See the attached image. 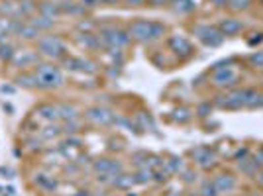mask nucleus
I'll use <instances>...</instances> for the list:
<instances>
[{"mask_svg":"<svg viewBox=\"0 0 263 196\" xmlns=\"http://www.w3.org/2000/svg\"><path fill=\"white\" fill-rule=\"evenodd\" d=\"M165 24L161 22H153V20H133L128 28L132 39L139 41V43H147V41H155L159 37L165 35Z\"/></svg>","mask_w":263,"mask_h":196,"instance_id":"f257e3e1","label":"nucleus"},{"mask_svg":"<svg viewBox=\"0 0 263 196\" xmlns=\"http://www.w3.org/2000/svg\"><path fill=\"white\" fill-rule=\"evenodd\" d=\"M33 75L37 81V88H41V90H53V88H59L65 84L61 69L53 63H37L33 67Z\"/></svg>","mask_w":263,"mask_h":196,"instance_id":"f03ea898","label":"nucleus"},{"mask_svg":"<svg viewBox=\"0 0 263 196\" xmlns=\"http://www.w3.org/2000/svg\"><path fill=\"white\" fill-rule=\"evenodd\" d=\"M35 51L39 55H43L45 59H63L67 55V45L65 41L55 35V33H47V35H39L35 41Z\"/></svg>","mask_w":263,"mask_h":196,"instance_id":"7ed1b4c3","label":"nucleus"},{"mask_svg":"<svg viewBox=\"0 0 263 196\" xmlns=\"http://www.w3.org/2000/svg\"><path fill=\"white\" fill-rule=\"evenodd\" d=\"M99 39H100V43L104 45V47H126L128 43H130V33L126 31V29H122V28H114V26H106V28H102L100 29V33H99Z\"/></svg>","mask_w":263,"mask_h":196,"instance_id":"20e7f679","label":"nucleus"},{"mask_svg":"<svg viewBox=\"0 0 263 196\" xmlns=\"http://www.w3.org/2000/svg\"><path fill=\"white\" fill-rule=\"evenodd\" d=\"M195 33L202 39L204 45H210V47H216L224 41V33L216 28H208V26H197L195 28Z\"/></svg>","mask_w":263,"mask_h":196,"instance_id":"39448f33","label":"nucleus"},{"mask_svg":"<svg viewBox=\"0 0 263 196\" xmlns=\"http://www.w3.org/2000/svg\"><path fill=\"white\" fill-rule=\"evenodd\" d=\"M39 63V53L33 51V49H22V51H16L14 59H12V65L26 71L30 67H35Z\"/></svg>","mask_w":263,"mask_h":196,"instance_id":"423d86ee","label":"nucleus"},{"mask_svg":"<svg viewBox=\"0 0 263 196\" xmlns=\"http://www.w3.org/2000/svg\"><path fill=\"white\" fill-rule=\"evenodd\" d=\"M85 116H87L89 122L99 124V126H106V124L114 122V114L108 108H104V106H93V108H89L85 112Z\"/></svg>","mask_w":263,"mask_h":196,"instance_id":"0eeeda50","label":"nucleus"},{"mask_svg":"<svg viewBox=\"0 0 263 196\" xmlns=\"http://www.w3.org/2000/svg\"><path fill=\"white\" fill-rule=\"evenodd\" d=\"M65 59V69L71 73H95L97 65L89 59L83 57H63Z\"/></svg>","mask_w":263,"mask_h":196,"instance_id":"6e6552de","label":"nucleus"},{"mask_svg":"<svg viewBox=\"0 0 263 196\" xmlns=\"http://www.w3.org/2000/svg\"><path fill=\"white\" fill-rule=\"evenodd\" d=\"M169 47H171V51H175L179 57H183V59H189L191 55H193V47H191V43H189V39H185L183 35H173V37H169Z\"/></svg>","mask_w":263,"mask_h":196,"instance_id":"1a4fd4ad","label":"nucleus"},{"mask_svg":"<svg viewBox=\"0 0 263 196\" xmlns=\"http://www.w3.org/2000/svg\"><path fill=\"white\" fill-rule=\"evenodd\" d=\"M238 81V71L232 67H220L214 73V84L216 86H230Z\"/></svg>","mask_w":263,"mask_h":196,"instance_id":"9d476101","label":"nucleus"},{"mask_svg":"<svg viewBox=\"0 0 263 196\" xmlns=\"http://www.w3.org/2000/svg\"><path fill=\"white\" fill-rule=\"evenodd\" d=\"M95 171L97 173H102V175H108V177H116V175L122 173V165L118 161L99 159V161H95Z\"/></svg>","mask_w":263,"mask_h":196,"instance_id":"9b49d317","label":"nucleus"},{"mask_svg":"<svg viewBox=\"0 0 263 196\" xmlns=\"http://www.w3.org/2000/svg\"><path fill=\"white\" fill-rule=\"evenodd\" d=\"M37 10L41 16L49 18V20H57L61 16V8H59V2H53V0H43L37 4Z\"/></svg>","mask_w":263,"mask_h":196,"instance_id":"f8f14e48","label":"nucleus"},{"mask_svg":"<svg viewBox=\"0 0 263 196\" xmlns=\"http://www.w3.org/2000/svg\"><path fill=\"white\" fill-rule=\"evenodd\" d=\"M35 114L47 122H55L59 120V114H57V104H49V102H41L35 106Z\"/></svg>","mask_w":263,"mask_h":196,"instance_id":"ddd939ff","label":"nucleus"},{"mask_svg":"<svg viewBox=\"0 0 263 196\" xmlns=\"http://www.w3.org/2000/svg\"><path fill=\"white\" fill-rule=\"evenodd\" d=\"M59 8H61V14H69V16H79L87 12V8L75 0H59Z\"/></svg>","mask_w":263,"mask_h":196,"instance_id":"4468645a","label":"nucleus"},{"mask_svg":"<svg viewBox=\"0 0 263 196\" xmlns=\"http://www.w3.org/2000/svg\"><path fill=\"white\" fill-rule=\"evenodd\" d=\"M57 114L61 120H77L79 118V108L75 104H69V102H61L57 104Z\"/></svg>","mask_w":263,"mask_h":196,"instance_id":"2eb2a0df","label":"nucleus"},{"mask_svg":"<svg viewBox=\"0 0 263 196\" xmlns=\"http://www.w3.org/2000/svg\"><path fill=\"white\" fill-rule=\"evenodd\" d=\"M77 43H79L81 47H85V49H97V47H100V45H102V43H100V39H99V35L89 33V31L79 33V35H77Z\"/></svg>","mask_w":263,"mask_h":196,"instance_id":"dca6fc26","label":"nucleus"},{"mask_svg":"<svg viewBox=\"0 0 263 196\" xmlns=\"http://www.w3.org/2000/svg\"><path fill=\"white\" fill-rule=\"evenodd\" d=\"M212 185H214V189L218 193H230L236 187V179L230 177V175H220V177H216V181Z\"/></svg>","mask_w":263,"mask_h":196,"instance_id":"f3484780","label":"nucleus"},{"mask_svg":"<svg viewBox=\"0 0 263 196\" xmlns=\"http://www.w3.org/2000/svg\"><path fill=\"white\" fill-rule=\"evenodd\" d=\"M242 28H244L242 22H240V20H234V18H228V20H222V22H220V31H222L224 35H234V33H238Z\"/></svg>","mask_w":263,"mask_h":196,"instance_id":"a211bd4d","label":"nucleus"},{"mask_svg":"<svg viewBox=\"0 0 263 196\" xmlns=\"http://www.w3.org/2000/svg\"><path fill=\"white\" fill-rule=\"evenodd\" d=\"M30 24H33L39 31H49V29L55 26V20H49V18L37 14V16H32V18H30Z\"/></svg>","mask_w":263,"mask_h":196,"instance_id":"6ab92c4d","label":"nucleus"},{"mask_svg":"<svg viewBox=\"0 0 263 196\" xmlns=\"http://www.w3.org/2000/svg\"><path fill=\"white\" fill-rule=\"evenodd\" d=\"M220 106H226V108H240V106H244V90L230 92Z\"/></svg>","mask_w":263,"mask_h":196,"instance_id":"aec40b11","label":"nucleus"},{"mask_svg":"<svg viewBox=\"0 0 263 196\" xmlns=\"http://www.w3.org/2000/svg\"><path fill=\"white\" fill-rule=\"evenodd\" d=\"M16 83L22 86V88H37V81H35V75L33 71L32 73H22L16 77Z\"/></svg>","mask_w":263,"mask_h":196,"instance_id":"412c9836","label":"nucleus"},{"mask_svg":"<svg viewBox=\"0 0 263 196\" xmlns=\"http://www.w3.org/2000/svg\"><path fill=\"white\" fill-rule=\"evenodd\" d=\"M197 8L195 0H173V10L177 14H189Z\"/></svg>","mask_w":263,"mask_h":196,"instance_id":"4be33fe9","label":"nucleus"},{"mask_svg":"<svg viewBox=\"0 0 263 196\" xmlns=\"http://www.w3.org/2000/svg\"><path fill=\"white\" fill-rule=\"evenodd\" d=\"M33 183H35L39 189H43V191H55V189H57V183H55L51 177H47V175H35Z\"/></svg>","mask_w":263,"mask_h":196,"instance_id":"5701e85b","label":"nucleus"},{"mask_svg":"<svg viewBox=\"0 0 263 196\" xmlns=\"http://www.w3.org/2000/svg\"><path fill=\"white\" fill-rule=\"evenodd\" d=\"M14 55H16V47H14L10 41H6V43L2 41V43H0V61H4V63H6V61H12Z\"/></svg>","mask_w":263,"mask_h":196,"instance_id":"b1692460","label":"nucleus"},{"mask_svg":"<svg viewBox=\"0 0 263 196\" xmlns=\"http://www.w3.org/2000/svg\"><path fill=\"white\" fill-rule=\"evenodd\" d=\"M59 134H63V130H61L59 126H47V128L41 130L39 140H41V141H49V140H55Z\"/></svg>","mask_w":263,"mask_h":196,"instance_id":"393cba45","label":"nucleus"},{"mask_svg":"<svg viewBox=\"0 0 263 196\" xmlns=\"http://www.w3.org/2000/svg\"><path fill=\"white\" fill-rule=\"evenodd\" d=\"M195 157H197L198 165H202V167L212 165V159H214V155H212V151H210V149H197Z\"/></svg>","mask_w":263,"mask_h":196,"instance_id":"a878e982","label":"nucleus"},{"mask_svg":"<svg viewBox=\"0 0 263 196\" xmlns=\"http://www.w3.org/2000/svg\"><path fill=\"white\" fill-rule=\"evenodd\" d=\"M135 183V179L133 177H128V175H116L114 179H112V185L116 187V189H130L132 185Z\"/></svg>","mask_w":263,"mask_h":196,"instance_id":"bb28decb","label":"nucleus"},{"mask_svg":"<svg viewBox=\"0 0 263 196\" xmlns=\"http://www.w3.org/2000/svg\"><path fill=\"white\" fill-rule=\"evenodd\" d=\"M133 179H135V183H139V185H143V183H149V181L153 179V171L143 167V169H139V171H137V175H135Z\"/></svg>","mask_w":263,"mask_h":196,"instance_id":"cd10ccee","label":"nucleus"},{"mask_svg":"<svg viewBox=\"0 0 263 196\" xmlns=\"http://www.w3.org/2000/svg\"><path fill=\"white\" fill-rule=\"evenodd\" d=\"M26 147L30 151H39L41 149V140H37V138H26Z\"/></svg>","mask_w":263,"mask_h":196,"instance_id":"c85d7f7f","label":"nucleus"},{"mask_svg":"<svg viewBox=\"0 0 263 196\" xmlns=\"http://www.w3.org/2000/svg\"><path fill=\"white\" fill-rule=\"evenodd\" d=\"M77 128H79V124H77L75 120H67V122L63 124V128H61V130H63L65 134H75V132H77Z\"/></svg>","mask_w":263,"mask_h":196,"instance_id":"c756f323","label":"nucleus"},{"mask_svg":"<svg viewBox=\"0 0 263 196\" xmlns=\"http://www.w3.org/2000/svg\"><path fill=\"white\" fill-rule=\"evenodd\" d=\"M250 63H252L254 67H263V51L252 53V55H250Z\"/></svg>","mask_w":263,"mask_h":196,"instance_id":"7c9ffc66","label":"nucleus"},{"mask_svg":"<svg viewBox=\"0 0 263 196\" xmlns=\"http://www.w3.org/2000/svg\"><path fill=\"white\" fill-rule=\"evenodd\" d=\"M250 2H252V0H230V6H232L234 10H246V8L250 6Z\"/></svg>","mask_w":263,"mask_h":196,"instance_id":"2f4dec72","label":"nucleus"},{"mask_svg":"<svg viewBox=\"0 0 263 196\" xmlns=\"http://www.w3.org/2000/svg\"><path fill=\"white\" fill-rule=\"evenodd\" d=\"M200 193H202V196H218L216 195L218 191H216V189H214V185H210V183H206V185L202 187V191H200Z\"/></svg>","mask_w":263,"mask_h":196,"instance_id":"473e14b6","label":"nucleus"},{"mask_svg":"<svg viewBox=\"0 0 263 196\" xmlns=\"http://www.w3.org/2000/svg\"><path fill=\"white\" fill-rule=\"evenodd\" d=\"M0 175H4V179H14V171L8 167H0Z\"/></svg>","mask_w":263,"mask_h":196,"instance_id":"72a5a7b5","label":"nucleus"},{"mask_svg":"<svg viewBox=\"0 0 263 196\" xmlns=\"http://www.w3.org/2000/svg\"><path fill=\"white\" fill-rule=\"evenodd\" d=\"M79 2H81L87 10H89V8H97V6H99V0H79Z\"/></svg>","mask_w":263,"mask_h":196,"instance_id":"f704fd0d","label":"nucleus"},{"mask_svg":"<svg viewBox=\"0 0 263 196\" xmlns=\"http://www.w3.org/2000/svg\"><path fill=\"white\" fill-rule=\"evenodd\" d=\"M0 90H2L4 94H14V92H16V88H14V86H10V84H2V86H0Z\"/></svg>","mask_w":263,"mask_h":196,"instance_id":"c9c22d12","label":"nucleus"},{"mask_svg":"<svg viewBox=\"0 0 263 196\" xmlns=\"http://www.w3.org/2000/svg\"><path fill=\"white\" fill-rule=\"evenodd\" d=\"M120 0H99V4L100 6H114V4H118Z\"/></svg>","mask_w":263,"mask_h":196,"instance_id":"e433bc0d","label":"nucleus"},{"mask_svg":"<svg viewBox=\"0 0 263 196\" xmlns=\"http://www.w3.org/2000/svg\"><path fill=\"white\" fill-rule=\"evenodd\" d=\"M143 2H145V0H126L128 6H141Z\"/></svg>","mask_w":263,"mask_h":196,"instance_id":"4c0bfd02","label":"nucleus"},{"mask_svg":"<svg viewBox=\"0 0 263 196\" xmlns=\"http://www.w3.org/2000/svg\"><path fill=\"white\" fill-rule=\"evenodd\" d=\"M149 2H151V6H163L167 0H149Z\"/></svg>","mask_w":263,"mask_h":196,"instance_id":"58836bf2","label":"nucleus"},{"mask_svg":"<svg viewBox=\"0 0 263 196\" xmlns=\"http://www.w3.org/2000/svg\"><path fill=\"white\" fill-rule=\"evenodd\" d=\"M4 110H6V112H10V114H12V112H14V108H12V106H10V104H4Z\"/></svg>","mask_w":263,"mask_h":196,"instance_id":"ea45409f","label":"nucleus"},{"mask_svg":"<svg viewBox=\"0 0 263 196\" xmlns=\"http://www.w3.org/2000/svg\"><path fill=\"white\" fill-rule=\"evenodd\" d=\"M260 183H263V173H262V177H260Z\"/></svg>","mask_w":263,"mask_h":196,"instance_id":"a19ab883","label":"nucleus"},{"mask_svg":"<svg viewBox=\"0 0 263 196\" xmlns=\"http://www.w3.org/2000/svg\"><path fill=\"white\" fill-rule=\"evenodd\" d=\"M12 2H24V0H12Z\"/></svg>","mask_w":263,"mask_h":196,"instance_id":"79ce46f5","label":"nucleus"},{"mask_svg":"<svg viewBox=\"0 0 263 196\" xmlns=\"http://www.w3.org/2000/svg\"><path fill=\"white\" fill-rule=\"evenodd\" d=\"M0 43H2V35H0Z\"/></svg>","mask_w":263,"mask_h":196,"instance_id":"37998d69","label":"nucleus"}]
</instances>
